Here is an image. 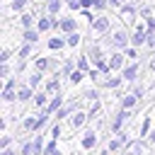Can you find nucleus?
<instances>
[{
    "instance_id": "nucleus-39",
    "label": "nucleus",
    "mask_w": 155,
    "mask_h": 155,
    "mask_svg": "<svg viewBox=\"0 0 155 155\" xmlns=\"http://www.w3.org/2000/svg\"><path fill=\"white\" fill-rule=\"evenodd\" d=\"M61 133H63L61 121H53V126H51V138H61Z\"/></svg>"
},
{
    "instance_id": "nucleus-3",
    "label": "nucleus",
    "mask_w": 155,
    "mask_h": 155,
    "mask_svg": "<svg viewBox=\"0 0 155 155\" xmlns=\"http://www.w3.org/2000/svg\"><path fill=\"white\" fill-rule=\"evenodd\" d=\"M17 78H7L5 80V87H2V102L5 104H12V102H17Z\"/></svg>"
},
{
    "instance_id": "nucleus-48",
    "label": "nucleus",
    "mask_w": 155,
    "mask_h": 155,
    "mask_svg": "<svg viewBox=\"0 0 155 155\" xmlns=\"http://www.w3.org/2000/svg\"><path fill=\"white\" fill-rule=\"evenodd\" d=\"M138 15H140V17H148V15H150V5H140V7H138Z\"/></svg>"
},
{
    "instance_id": "nucleus-6",
    "label": "nucleus",
    "mask_w": 155,
    "mask_h": 155,
    "mask_svg": "<svg viewBox=\"0 0 155 155\" xmlns=\"http://www.w3.org/2000/svg\"><path fill=\"white\" fill-rule=\"evenodd\" d=\"M109 65H111V73H121L126 68V53L114 48V53L109 56Z\"/></svg>"
},
{
    "instance_id": "nucleus-11",
    "label": "nucleus",
    "mask_w": 155,
    "mask_h": 155,
    "mask_svg": "<svg viewBox=\"0 0 155 155\" xmlns=\"http://www.w3.org/2000/svg\"><path fill=\"white\" fill-rule=\"evenodd\" d=\"M22 131H27V133H39V116L27 114V116L22 119Z\"/></svg>"
},
{
    "instance_id": "nucleus-40",
    "label": "nucleus",
    "mask_w": 155,
    "mask_h": 155,
    "mask_svg": "<svg viewBox=\"0 0 155 155\" xmlns=\"http://www.w3.org/2000/svg\"><path fill=\"white\" fill-rule=\"evenodd\" d=\"M124 53H126V58H128V61H136V58H138L136 46H126V48H124Z\"/></svg>"
},
{
    "instance_id": "nucleus-54",
    "label": "nucleus",
    "mask_w": 155,
    "mask_h": 155,
    "mask_svg": "<svg viewBox=\"0 0 155 155\" xmlns=\"http://www.w3.org/2000/svg\"><path fill=\"white\" fill-rule=\"evenodd\" d=\"M116 155H131V153H128V148H124V150H119Z\"/></svg>"
},
{
    "instance_id": "nucleus-32",
    "label": "nucleus",
    "mask_w": 155,
    "mask_h": 155,
    "mask_svg": "<svg viewBox=\"0 0 155 155\" xmlns=\"http://www.w3.org/2000/svg\"><path fill=\"white\" fill-rule=\"evenodd\" d=\"M41 80H44V75H41V73H39V70H34V73H31V75H29V78H27V85H31V87H34V90H36V87H39V85H41Z\"/></svg>"
},
{
    "instance_id": "nucleus-21",
    "label": "nucleus",
    "mask_w": 155,
    "mask_h": 155,
    "mask_svg": "<svg viewBox=\"0 0 155 155\" xmlns=\"http://www.w3.org/2000/svg\"><path fill=\"white\" fill-rule=\"evenodd\" d=\"M46 92H48V94H58V92H61V75H58V73L46 82Z\"/></svg>"
},
{
    "instance_id": "nucleus-38",
    "label": "nucleus",
    "mask_w": 155,
    "mask_h": 155,
    "mask_svg": "<svg viewBox=\"0 0 155 155\" xmlns=\"http://www.w3.org/2000/svg\"><path fill=\"white\" fill-rule=\"evenodd\" d=\"M65 39H68V46H78V44L82 41V36H80L78 31H70V34H68Z\"/></svg>"
},
{
    "instance_id": "nucleus-46",
    "label": "nucleus",
    "mask_w": 155,
    "mask_h": 155,
    "mask_svg": "<svg viewBox=\"0 0 155 155\" xmlns=\"http://www.w3.org/2000/svg\"><path fill=\"white\" fill-rule=\"evenodd\" d=\"M145 27L150 34H155V17H145Z\"/></svg>"
},
{
    "instance_id": "nucleus-31",
    "label": "nucleus",
    "mask_w": 155,
    "mask_h": 155,
    "mask_svg": "<svg viewBox=\"0 0 155 155\" xmlns=\"http://www.w3.org/2000/svg\"><path fill=\"white\" fill-rule=\"evenodd\" d=\"M31 51H34V44H27V41H24V46H19V48H17V58H22V61H24L27 56H31Z\"/></svg>"
},
{
    "instance_id": "nucleus-8",
    "label": "nucleus",
    "mask_w": 155,
    "mask_h": 155,
    "mask_svg": "<svg viewBox=\"0 0 155 155\" xmlns=\"http://www.w3.org/2000/svg\"><path fill=\"white\" fill-rule=\"evenodd\" d=\"M78 109H80V107H78V102L73 99V102H65V104H63L53 116H56V121H63V119H68V116H70L73 111H78Z\"/></svg>"
},
{
    "instance_id": "nucleus-25",
    "label": "nucleus",
    "mask_w": 155,
    "mask_h": 155,
    "mask_svg": "<svg viewBox=\"0 0 155 155\" xmlns=\"http://www.w3.org/2000/svg\"><path fill=\"white\" fill-rule=\"evenodd\" d=\"M22 39H24L27 44H36V41H39V29H34V27H31V29H24V31H22Z\"/></svg>"
},
{
    "instance_id": "nucleus-24",
    "label": "nucleus",
    "mask_w": 155,
    "mask_h": 155,
    "mask_svg": "<svg viewBox=\"0 0 155 155\" xmlns=\"http://www.w3.org/2000/svg\"><path fill=\"white\" fill-rule=\"evenodd\" d=\"M75 27H78V22H75L73 17H65V19H61V24H58V29H61V31H65V34L75 31Z\"/></svg>"
},
{
    "instance_id": "nucleus-13",
    "label": "nucleus",
    "mask_w": 155,
    "mask_h": 155,
    "mask_svg": "<svg viewBox=\"0 0 155 155\" xmlns=\"http://www.w3.org/2000/svg\"><path fill=\"white\" fill-rule=\"evenodd\" d=\"M121 82H126V80H124V75H116V78H114V75H109L107 80H102V82H99V87H102V90H116V87H121Z\"/></svg>"
},
{
    "instance_id": "nucleus-26",
    "label": "nucleus",
    "mask_w": 155,
    "mask_h": 155,
    "mask_svg": "<svg viewBox=\"0 0 155 155\" xmlns=\"http://www.w3.org/2000/svg\"><path fill=\"white\" fill-rule=\"evenodd\" d=\"M85 78H87V73H85V70H80V68H75V70H73V73L68 75V80H70V85H80V82H82Z\"/></svg>"
},
{
    "instance_id": "nucleus-41",
    "label": "nucleus",
    "mask_w": 155,
    "mask_h": 155,
    "mask_svg": "<svg viewBox=\"0 0 155 155\" xmlns=\"http://www.w3.org/2000/svg\"><path fill=\"white\" fill-rule=\"evenodd\" d=\"M99 109H102V107H99V99H97V102H92V107H90V111H87V114H90V121H92V119H97Z\"/></svg>"
},
{
    "instance_id": "nucleus-10",
    "label": "nucleus",
    "mask_w": 155,
    "mask_h": 155,
    "mask_svg": "<svg viewBox=\"0 0 155 155\" xmlns=\"http://www.w3.org/2000/svg\"><path fill=\"white\" fill-rule=\"evenodd\" d=\"M119 15H121L126 22H131V19L138 15V5H136V2H124V5L119 7Z\"/></svg>"
},
{
    "instance_id": "nucleus-29",
    "label": "nucleus",
    "mask_w": 155,
    "mask_h": 155,
    "mask_svg": "<svg viewBox=\"0 0 155 155\" xmlns=\"http://www.w3.org/2000/svg\"><path fill=\"white\" fill-rule=\"evenodd\" d=\"M107 148H109V153H111V155H116V153H119V150H124L126 145H124V143H121V140H119V138L114 136V138H111V140L107 143Z\"/></svg>"
},
{
    "instance_id": "nucleus-14",
    "label": "nucleus",
    "mask_w": 155,
    "mask_h": 155,
    "mask_svg": "<svg viewBox=\"0 0 155 155\" xmlns=\"http://www.w3.org/2000/svg\"><path fill=\"white\" fill-rule=\"evenodd\" d=\"M121 75H124L126 82H136V75H138V61H136V63H128V65L121 70Z\"/></svg>"
},
{
    "instance_id": "nucleus-30",
    "label": "nucleus",
    "mask_w": 155,
    "mask_h": 155,
    "mask_svg": "<svg viewBox=\"0 0 155 155\" xmlns=\"http://www.w3.org/2000/svg\"><path fill=\"white\" fill-rule=\"evenodd\" d=\"M19 155H34V140H31V138L22 140V145H19Z\"/></svg>"
},
{
    "instance_id": "nucleus-19",
    "label": "nucleus",
    "mask_w": 155,
    "mask_h": 155,
    "mask_svg": "<svg viewBox=\"0 0 155 155\" xmlns=\"http://www.w3.org/2000/svg\"><path fill=\"white\" fill-rule=\"evenodd\" d=\"M75 68H78V61H75V58H68V61H63V65H61L58 75H61V78H68V75H70Z\"/></svg>"
},
{
    "instance_id": "nucleus-18",
    "label": "nucleus",
    "mask_w": 155,
    "mask_h": 155,
    "mask_svg": "<svg viewBox=\"0 0 155 155\" xmlns=\"http://www.w3.org/2000/svg\"><path fill=\"white\" fill-rule=\"evenodd\" d=\"M87 56H90V61L97 65L102 58H104V51H102V46H97V44H92L90 48H87Z\"/></svg>"
},
{
    "instance_id": "nucleus-22",
    "label": "nucleus",
    "mask_w": 155,
    "mask_h": 155,
    "mask_svg": "<svg viewBox=\"0 0 155 155\" xmlns=\"http://www.w3.org/2000/svg\"><path fill=\"white\" fill-rule=\"evenodd\" d=\"M68 46V39H63V36H53V39H48V48L51 51H63Z\"/></svg>"
},
{
    "instance_id": "nucleus-1",
    "label": "nucleus",
    "mask_w": 155,
    "mask_h": 155,
    "mask_svg": "<svg viewBox=\"0 0 155 155\" xmlns=\"http://www.w3.org/2000/svg\"><path fill=\"white\" fill-rule=\"evenodd\" d=\"M107 41H109L116 51H124V48L128 46V41H131V34H128L126 29H121V27H119V29H114V31L109 34V39H107Z\"/></svg>"
},
{
    "instance_id": "nucleus-34",
    "label": "nucleus",
    "mask_w": 155,
    "mask_h": 155,
    "mask_svg": "<svg viewBox=\"0 0 155 155\" xmlns=\"http://www.w3.org/2000/svg\"><path fill=\"white\" fill-rule=\"evenodd\" d=\"M19 24H22V29H31V27H34V15L24 12V15L19 17Z\"/></svg>"
},
{
    "instance_id": "nucleus-17",
    "label": "nucleus",
    "mask_w": 155,
    "mask_h": 155,
    "mask_svg": "<svg viewBox=\"0 0 155 155\" xmlns=\"http://www.w3.org/2000/svg\"><path fill=\"white\" fill-rule=\"evenodd\" d=\"M63 104H65V99L61 97V92H58V94H51V102H48V107H46V111H48V114L53 116V114H56V111H58V109H61Z\"/></svg>"
},
{
    "instance_id": "nucleus-53",
    "label": "nucleus",
    "mask_w": 155,
    "mask_h": 155,
    "mask_svg": "<svg viewBox=\"0 0 155 155\" xmlns=\"http://www.w3.org/2000/svg\"><path fill=\"white\" fill-rule=\"evenodd\" d=\"M90 5H94V0H82V7H90Z\"/></svg>"
},
{
    "instance_id": "nucleus-50",
    "label": "nucleus",
    "mask_w": 155,
    "mask_h": 155,
    "mask_svg": "<svg viewBox=\"0 0 155 155\" xmlns=\"http://www.w3.org/2000/svg\"><path fill=\"white\" fill-rule=\"evenodd\" d=\"M0 155H19V153H17V150L10 145V148H2V150H0Z\"/></svg>"
},
{
    "instance_id": "nucleus-23",
    "label": "nucleus",
    "mask_w": 155,
    "mask_h": 155,
    "mask_svg": "<svg viewBox=\"0 0 155 155\" xmlns=\"http://www.w3.org/2000/svg\"><path fill=\"white\" fill-rule=\"evenodd\" d=\"M36 29H39V31H48V29H53V15H48V17H39Z\"/></svg>"
},
{
    "instance_id": "nucleus-12",
    "label": "nucleus",
    "mask_w": 155,
    "mask_h": 155,
    "mask_svg": "<svg viewBox=\"0 0 155 155\" xmlns=\"http://www.w3.org/2000/svg\"><path fill=\"white\" fill-rule=\"evenodd\" d=\"M109 27H111V19H109V17H97V19H92V31H97V34H107Z\"/></svg>"
},
{
    "instance_id": "nucleus-47",
    "label": "nucleus",
    "mask_w": 155,
    "mask_h": 155,
    "mask_svg": "<svg viewBox=\"0 0 155 155\" xmlns=\"http://www.w3.org/2000/svg\"><path fill=\"white\" fill-rule=\"evenodd\" d=\"M70 10H82V0H65Z\"/></svg>"
},
{
    "instance_id": "nucleus-36",
    "label": "nucleus",
    "mask_w": 155,
    "mask_h": 155,
    "mask_svg": "<svg viewBox=\"0 0 155 155\" xmlns=\"http://www.w3.org/2000/svg\"><path fill=\"white\" fill-rule=\"evenodd\" d=\"M78 61V68L80 70H85V73H90L92 68H90V56H80V58H75Z\"/></svg>"
},
{
    "instance_id": "nucleus-2",
    "label": "nucleus",
    "mask_w": 155,
    "mask_h": 155,
    "mask_svg": "<svg viewBox=\"0 0 155 155\" xmlns=\"http://www.w3.org/2000/svg\"><path fill=\"white\" fill-rule=\"evenodd\" d=\"M131 114H133V109H119V111L114 114L111 124H109V131H111V133H119V131L124 128V124L131 119Z\"/></svg>"
},
{
    "instance_id": "nucleus-52",
    "label": "nucleus",
    "mask_w": 155,
    "mask_h": 155,
    "mask_svg": "<svg viewBox=\"0 0 155 155\" xmlns=\"http://www.w3.org/2000/svg\"><path fill=\"white\" fill-rule=\"evenodd\" d=\"M148 143H150V145H153V148H155V128H153V131H150V136H148Z\"/></svg>"
},
{
    "instance_id": "nucleus-43",
    "label": "nucleus",
    "mask_w": 155,
    "mask_h": 155,
    "mask_svg": "<svg viewBox=\"0 0 155 155\" xmlns=\"http://www.w3.org/2000/svg\"><path fill=\"white\" fill-rule=\"evenodd\" d=\"M10 7H12V10H24V7H27V0H12Z\"/></svg>"
},
{
    "instance_id": "nucleus-28",
    "label": "nucleus",
    "mask_w": 155,
    "mask_h": 155,
    "mask_svg": "<svg viewBox=\"0 0 155 155\" xmlns=\"http://www.w3.org/2000/svg\"><path fill=\"white\" fill-rule=\"evenodd\" d=\"M44 155H63V153H61V148H58V138H51V140L46 143Z\"/></svg>"
},
{
    "instance_id": "nucleus-16",
    "label": "nucleus",
    "mask_w": 155,
    "mask_h": 155,
    "mask_svg": "<svg viewBox=\"0 0 155 155\" xmlns=\"http://www.w3.org/2000/svg\"><path fill=\"white\" fill-rule=\"evenodd\" d=\"M138 102H140V97H138V94H133V92H128V94H124V97H121V109H136V107H138Z\"/></svg>"
},
{
    "instance_id": "nucleus-49",
    "label": "nucleus",
    "mask_w": 155,
    "mask_h": 155,
    "mask_svg": "<svg viewBox=\"0 0 155 155\" xmlns=\"http://www.w3.org/2000/svg\"><path fill=\"white\" fill-rule=\"evenodd\" d=\"M131 92H133V94H138V97H143V94H145V87H143V85H133V90H131Z\"/></svg>"
},
{
    "instance_id": "nucleus-27",
    "label": "nucleus",
    "mask_w": 155,
    "mask_h": 155,
    "mask_svg": "<svg viewBox=\"0 0 155 155\" xmlns=\"http://www.w3.org/2000/svg\"><path fill=\"white\" fill-rule=\"evenodd\" d=\"M31 140H34V155H44V150H46V143H44V136H41V131H39V136H34Z\"/></svg>"
},
{
    "instance_id": "nucleus-15",
    "label": "nucleus",
    "mask_w": 155,
    "mask_h": 155,
    "mask_svg": "<svg viewBox=\"0 0 155 155\" xmlns=\"http://www.w3.org/2000/svg\"><path fill=\"white\" fill-rule=\"evenodd\" d=\"M31 102H34V107H36V109H46V107H48V102H51V94H48L46 90H44V92H36Z\"/></svg>"
},
{
    "instance_id": "nucleus-35",
    "label": "nucleus",
    "mask_w": 155,
    "mask_h": 155,
    "mask_svg": "<svg viewBox=\"0 0 155 155\" xmlns=\"http://www.w3.org/2000/svg\"><path fill=\"white\" fill-rule=\"evenodd\" d=\"M150 131H153V128H150V116H145L143 124H140V131H138V133H140V138H148Z\"/></svg>"
},
{
    "instance_id": "nucleus-5",
    "label": "nucleus",
    "mask_w": 155,
    "mask_h": 155,
    "mask_svg": "<svg viewBox=\"0 0 155 155\" xmlns=\"http://www.w3.org/2000/svg\"><path fill=\"white\" fill-rule=\"evenodd\" d=\"M87 121H90V114H87V111H82V109H78V111H73V114L68 116V126H70L73 131L82 128Z\"/></svg>"
},
{
    "instance_id": "nucleus-20",
    "label": "nucleus",
    "mask_w": 155,
    "mask_h": 155,
    "mask_svg": "<svg viewBox=\"0 0 155 155\" xmlns=\"http://www.w3.org/2000/svg\"><path fill=\"white\" fill-rule=\"evenodd\" d=\"M48 68H53V61H51V58H41V56H36V61H34V70L46 73Z\"/></svg>"
},
{
    "instance_id": "nucleus-37",
    "label": "nucleus",
    "mask_w": 155,
    "mask_h": 155,
    "mask_svg": "<svg viewBox=\"0 0 155 155\" xmlns=\"http://www.w3.org/2000/svg\"><path fill=\"white\" fill-rule=\"evenodd\" d=\"M85 99H90V102H97L99 99V87H90V90H85V94H82Z\"/></svg>"
},
{
    "instance_id": "nucleus-33",
    "label": "nucleus",
    "mask_w": 155,
    "mask_h": 155,
    "mask_svg": "<svg viewBox=\"0 0 155 155\" xmlns=\"http://www.w3.org/2000/svg\"><path fill=\"white\" fill-rule=\"evenodd\" d=\"M61 7H63V0H46V10H48V15H58Z\"/></svg>"
},
{
    "instance_id": "nucleus-55",
    "label": "nucleus",
    "mask_w": 155,
    "mask_h": 155,
    "mask_svg": "<svg viewBox=\"0 0 155 155\" xmlns=\"http://www.w3.org/2000/svg\"><path fill=\"white\" fill-rule=\"evenodd\" d=\"M150 70H153V73H155V61H150Z\"/></svg>"
},
{
    "instance_id": "nucleus-4",
    "label": "nucleus",
    "mask_w": 155,
    "mask_h": 155,
    "mask_svg": "<svg viewBox=\"0 0 155 155\" xmlns=\"http://www.w3.org/2000/svg\"><path fill=\"white\" fill-rule=\"evenodd\" d=\"M97 143H99V136H97V128H87L82 136H80V148L82 150H94L97 148Z\"/></svg>"
},
{
    "instance_id": "nucleus-51",
    "label": "nucleus",
    "mask_w": 155,
    "mask_h": 155,
    "mask_svg": "<svg viewBox=\"0 0 155 155\" xmlns=\"http://www.w3.org/2000/svg\"><path fill=\"white\" fill-rule=\"evenodd\" d=\"M124 2H126V0H109V7H116V10H119Z\"/></svg>"
},
{
    "instance_id": "nucleus-7",
    "label": "nucleus",
    "mask_w": 155,
    "mask_h": 155,
    "mask_svg": "<svg viewBox=\"0 0 155 155\" xmlns=\"http://www.w3.org/2000/svg\"><path fill=\"white\" fill-rule=\"evenodd\" d=\"M34 87L31 85H27V82H22L19 87H17V102L19 104H24V102H29V99H34Z\"/></svg>"
},
{
    "instance_id": "nucleus-42",
    "label": "nucleus",
    "mask_w": 155,
    "mask_h": 155,
    "mask_svg": "<svg viewBox=\"0 0 155 155\" xmlns=\"http://www.w3.org/2000/svg\"><path fill=\"white\" fill-rule=\"evenodd\" d=\"M12 140H15V138H12L10 133H2V138H0V150H2V148H10Z\"/></svg>"
},
{
    "instance_id": "nucleus-9",
    "label": "nucleus",
    "mask_w": 155,
    "mask_h": 155,
    "mask_svg": "<svg viewBox=\"0 0 155 155\" xmlns=\"http://www.w3.org/2000/svg\"><path fill=\"white\" fill-rule=\"evenodd\" d=\"M148 145H150V143H148L145 138H136V140H131L126 148H128V153H131V155H145Z\"/></svg>"
},
{
    "instance_id": "nucleus-45",
    "label": "nucleus",
    "mask_w": 155,
    "mask_h": 155,
    "mask_svg": "<svg viewBox=\"0 0 155 155\" xmlns=\"http://www.w3.org/2000/svg\"><path fill=\"white\" fill-rule=\"evenodd\" d=\"M0 78H5V80L10 78V65L7 63H0Z\"/></svg>"
},
{
    "instance_id": "nucleus-44",
    "label": "nucleus",
    "mask_w": 155,
    "mask_h": 155,
    "mask_svg": "<svg viewBox=\"0 0 155 155\" xmlns=\"http://www.w3.org/2000/svg\"><path fill=\"white\" fill-rule=\"evenodd\" d=\"M10 56H12V48H2V53H0V63H7Z\"/></svg>"
}]
</instances>
